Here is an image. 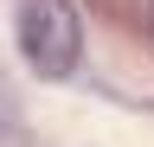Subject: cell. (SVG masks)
<instances>
[{"label":"cell","mask_w":154,"mask_h":147,"mask_svg":"<svg viewBox=\"0 0 154 147\" xmlns=\"http://www.w3.org/2000/svg\"><path fill=\"white\" fill-rule=\"evenodd\" d=\"M19 51L38 77H64L77 70V51H84V26H77L71 0H32L19 13Z\"/></svg>","instance_id":"1"}]
</instances>
